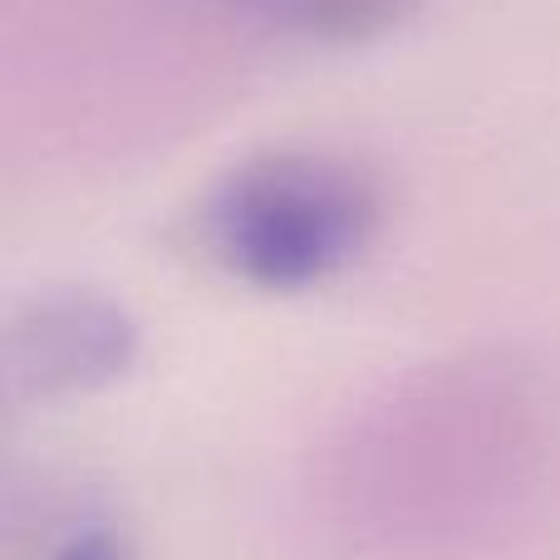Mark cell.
<instances>
[{
  "instance_id": "obj_2",
  "label": "cell",
  "mask_w": 560,
  "mask_h": 560,
  "mask_svg": "<svg viewBox=\"0 0 560 560\" xmlns=\"http://www.w3.org/2000/svg\"><path fill=\"white\" fill-rule=\"evenodd\" d=\"M138 335L98 295H55L10 329V378L25 394H84L133 364Z\"/></svg>"
},
{
  "instance_id": "obj_1",
  "label": "cell",
  "mask_w": 560,
  "mask_h": 560,
  "mask_svg": "<svg viewBox=\"0 0 560 560\" xmlns=\"http://www.w3.org/2000/svg\"><path fill=\"white\" fill-rule=\"evenodd\" d=\"M378 226V192L325 153H271L226 173L197 207V246L261 290H305L345 271Z\"/></svg>"
},
{
  "instance_id": "obj_3",
  "label": "cell",
  "mask_w": 560,
  "mask_h": 560,
  "mask_svg": "<svg viewBox=\"0 0 560 560\" xmlns=\"http://www.w3.org/2000/svg\"><path fill=\"white\" fill-rule=\"evenodd\" d=\"M55 560H124V551H118L114 536L104 532H89V536H74V541L65 546Z\"/></svg>"
}]
</instances>
